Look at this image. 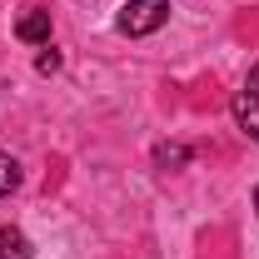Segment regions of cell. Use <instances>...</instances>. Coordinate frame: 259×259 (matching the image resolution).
<instances>
[{"mask_svg":"<svg viewBox=\"0 0 259 259\" xmlns=\"http://www.w3.org/2000/svg\"><path fill=\"white\" fill-rule=\"evenodd\" d=\"M164 20H169V0H130L125 10L115 15V30L140 40V35H155Z\"/></svg>","mask_w":259,"mask_h":259,"instance_id":"cell-1","label":"cell"},{"mask_svg":"<svg viewBox=\"0 0 259 259\" xmlns=\"http://www.w3.org/2000/svg\"><path fill=\"white\" fill-rule=\"evenodd\" d=\"M15 35H20L25 45H50V10H45V5H30V10L15 20Z\"/></svg>","mask_w":259,"mask_h":259,"instance_id":"cell-2","label":"cell"},{"mask_svg":"<svg viewBox=\"0 0 259 259\" xmlns=\"http://www.w3.org/2000/svg\"><path fill=\"white\" fill-rule=\"evenodd\" d=\"M234 120H239V130H244V135L259 145V95L239 90V95H234Z\"/></svg>","mask_w":259,"mask_h":259,"instance_id":"cell-3","label":"cell"},{"mask_svg":"<svg viewBox=\"0 0 259 259\" xmlns=\"http://www.w3.org/2000/svg\"><path fill=\"white\" fill-rule=\"evenodd\" d=\"M0 259H35L30 239H25V234H20L15 225H5V229H0Z\"/></svg>","mask_w":259,"mask_h":259,"instance_id":"cell-4","label":"cell"},{"mask_svg":"<svg viewBox=\"0 0 259 259\" xmlns=\"http://www.w3.org/2000/svg\"><path fill=\"white\" fill-rule=\"evenodd\" d=\"M155 164L160 169H185L190 164V145H160L155 150Z\"/></svg>","mask_w":259,"mask_h":259,"instance_id":"cell-5","label":"cell"},{"mask_svg":"<svg viewBox=\"0 0 259 259\" xmlns=\"http://www.w3.org/2000/svg\"><path fill=\"white\" fill-rule=\"evenodd\" d=\"M15 185H20V160L15 155H0V199L15 190Z\"/></svg>","mask_w":259,"mask_h":259,"instance_id":"cell-6","label":"cell"},{"mask_svg":"<svg viewBox=\"0 0 259 259\" xmlns=\"http://www.w3.org/2000/svg\"><path fill=\"white\" fill-rule=\"evenodd\" d=\"M35 70H40V75H55V70H60V50H55V45H45V50L35 55Z\"/></svg>","mask_w":259,"mask_h":259,"instance_id":"cell-7","label":"cell"},{"mask_svg":"<svg viewBox=\"0 0 259 259\" xmlns=\"http://www.w3.org/2000/svg\"><path fill=\"white\" fill-rule=\"evenodd\" d=\"M244 90H249V95H259V65L249 70V80H244Z\"/></svg>","mask_w":259,"mask_h":259,"instance_id":"cell-8","label":"cell"},{"mask_svg":"<svg viewBox=\"0 0 259 259\" xmlns=\"http://www.w3.org/2000/svg\"><path fill=\"white\" fill-rule=\"evenodd\" d=\"M254 214H259V185H254Z\"/></svg>","mask_w":259,"mask_h":259,"instance_id":"cell-9","label":"cell"}]
</instances>
